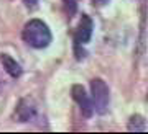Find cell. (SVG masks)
Segmentation results:
<instances>
[{
    "label": "cell",
    "mask_w": 148,
    "mask_h": 134,
    "mask_svg": "<svg viewBox=\"0 0 148 134\" xmlns=\"http://www.w3.org/2000/svg\"><path fill=\"white\" fill-rule=\"evenodd\" d=\"M21 38L28 46L35 47V49H45V47L49 46V43L53 39V35H51L49 26L45 21L33 18L23 26Z\"/></svg>",
    "instance_id": "cell-1"
},
{
    "label": "cell",
    "mask_w": 148,
    "mask_h": 134,
    "mask_svg": "<svg viewBox=\"0 0 148 134\" xmlns=\"http://www.w3.org/2000/svg\"><path fill=\"white\" fill-rule=\"evenodd\" d=\"M90 102H92V108L94 113L97 114H106L109 110V103H110V92L107 83L102 79L95 77L90 80Z\"/></svg>",
    "instance_id": "cell-2"
},
{
    "label": "cell",
    "mask_w": 148,
    "mask_h": 134,
    "mask_svg": "<svg viewBox=\"0 0 148 134\" xmlns=\"http://www.w3.org/2000/svg\"><path fill=\"white\" fill-rule=\"evenodd\" d=\"M92 31H94V23L90 20V16L82 15L79 25H77V28L74 31V52H76V59L77 61L84 59V51H81V47L90 41Z\"/></svg>",
    "instance_id": "cell-3"
},
{
    "label": "cell",
    "mask_w": 148,
    "mask_h": 134,
    "mask_svg": "<svg viewBox=\"0 0 148 134\" xmlns=\"http://www.w3.org/2000/svg\"><path fill=\"white\" fill-rule=\"evenodd\" d=\"M71 95H73V100L79 105L81 113L84 114L86 118H90L94 114V108H92V102H90V97L86 93L84 87L76 83L71 87Z\"/></svg>",
    "instance_id": "cell-4"
},
{
    "label": "cell",
    "mask_w": 148,
    "mask_h": 134,
    "mask_svg": "<svg viewBox=\"0 0 148 134\" xmlns=\"http://www.w3.org/2000/svg\"><path fill=\"white\" fill-rule=\"evenodd\" d=\"M16 119L20 121V123H28L30 119L35 118V114H36V106L33 103L30 98H21L18 105H16Z\"/></svg>",
    "instance_id": "cell-5"
},
{
    "label": "cell",
    "mask_w": 148,
    "mask_h": 134,
    "mask_svg": "<svg viewBox=\"0 0 148 134\" xmlns=\"http://www.w3.org/2000/svg\"><path fill=\"white\" fill-rule=\"evenodd\" d=\"M0 61H2V66H3V69H5V72L8 74L10 77L18 79L21 74H23L21 66L10 56V54H2V56H0Z\"/></svg>",
    "instance_id": "cell-6"
},
{
    "label": "cell",
    "mask_w": 148,
    "mask_h": 134,
    "mask_svg": "<svg viewBox=\"0 0 148 134\" xmlns=\"http://www.w3.org/2000/svg\"><path fill=\"white\" fill-rule=\"evenodd\" d=\"M128 131H135V133H145L147 131V121L143 118L142 114H133L130 121H128V126H127Z\"/></svg>",
    "instance_id": "cell-7"
},
{
    "label": "cell",
    "mask_w": 148,
    "mask_h": 134,
    "mask_svg": "<svg viewBox=\"0 0 148 134\" xmlns=\"http://www.w3.org/2000/svg\"><path fill=\"white\" fill-rule=\"evenodd\" d=\"M66 8H68L69 15H74L76 13V8H77V3H76V0H63Z\"/></svg>",
    "instance_id": "cell-8"
},
{
    "label": "cell",
    "mask_w": 148,
    "mask_h": 134,
    "mask_svg": "<svg viewBox=\"0 0 148 134\" xmlns=\"http://www.w3.org/2000/svg\"><path fill=\"white\" fill-rule=\"evenodd\" d=\"M38 2H40V0H23V3H25V7H27V8H30V10H33V8H36Z\"/></svg>",
    "instance_id": "cell-9"
},
{
    "label": "cell",
    "mask_w": 148,
    "mask_h": 134,
    "mask_svg": "<svg viewBox=\"0 0 148 134\" xmlns=\"http://www.w3.org/2000/svg\"><path fill=\"white\" fill-rule=\"evenodd\" d=\"M94 2H97L99 5H106V3L109 2V0H94Z\"/></svg>",
    "instance_id": "cell-10"
}]
</instances>
